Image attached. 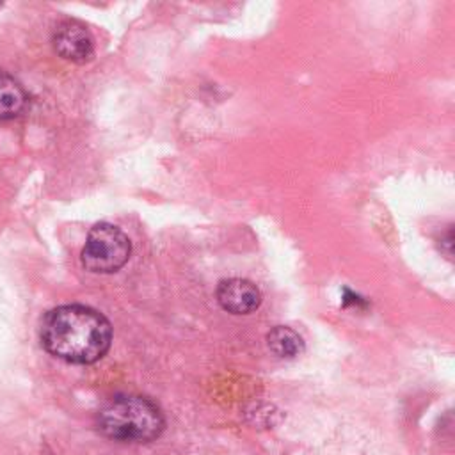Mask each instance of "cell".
Instances as JSON below:
<instances>
[{
	"label": "cell",
	"instance_id": "1",
	"mask_svg": "<svg viewBox=\"0 0 455 455\" xmlns=\"http://www.w3.org/2000/svg\"><path fill=\"white\" fill-rule=\"evenodd\" d=\"M43 347L71 364H92L110 348L112 327L100 311L82 304L50 309L39 329Z\"/></svg>",
	"mask_w": 455,
	"mask_h": 455
},
{
	"label": "cell",
	"instance_id": "4",
	"mask_svg": "<svg viewBox=\"0 0 455 455\" xmlns=\"http://www.w3.org/2000/svg\"><path fill=\"white\" fill-rule=\"evenodd\" d=\"M53 50L66 60L85 64L94 55V37L78 20H62L52 34Z\"/></svg>",
	"mask_w": 455,
	"mask_h": 455
},
{
	"label": "cell",
	"instance_id": "5",
	"mask_svg": "<svg viewBox=\"0 0 455 455\" xmlns=\"http://www.w3.org/2000/svg\"><path fill=\"white\" fill-rule=\"evenodd\" d=\"M217 300L233 315H249L261 304V291L254 283L242 277L222 279L217 286Z\"/></svg>",
	"mask_w": 455,
	"mask_h": 455
},
{
	"label": "cell",
	"instance_id": "3",
	"mask_svg": "<svg viewBox=\"0 0 455 455\" xmlns=\"http://www.w3.org/2000/svg\"><path fill=\"white\" fill-rule=\"evenodd\" d=\"M130 254L128 235L110 222H98L87 233L80 259L89 272L114 274L126 265Z\"/></svg>",
	"mask_w": 455,
	"mask_h": 455
},
{
	"label": "cell",
	"instance_id": "8",
	"mask_svg": "<svg viewBox=\"0 0 455 455\" xmlns=\"http://www.w3.org/2000/svg\"><path fill=\"white\" fill-rule=\"evenodd\" d=\"M2 5H4V4H2V2H0V7H2Z\"/></svg>",
	"mask_w": 455,
	"mask_h": 455
},
{
	"label": "cell",
	"instance_id": "6",
	"mask_svg": "<svg viewBox=\"0 0 455 455\" xmlns=\"http://www.w3.org/2000/svg\"><path fill=\"white\" fill-rule=\"evenodd\" d=\"M28 105V94L23 85L7 71L0 69V121L18 117Z\"/></svg>",
	"mask_w": 455,
	"mask_h": 455
},
{
	"label": "cell",
	"instance_id": "2",
	"mask_svg": "<svg viewBox=\"0 0 455 455\" xmlns=\"http://www.w3.org/2000/svg\"><path fill=\"white\" fill-rule=\"evenodd\" d=\"M103 435L124 443H149L165 428L162 409L140 395H116L101 405L96 416Z\"/></svg>",
	"mask_w": 455,
	"mask_h": 455
},
{
	"label": "cell",
	"instance_id": "7",
	"mask_svg": "<svg viewBox=\"0 0 455 455\" xmlns=\"http://www.w3.org/2000/svg\"><path fill=\"white\" fill-rule=\"evenodd\" d=\"M267 345L277 357L283 359H293L304 352L302 338L299 336V332L286 325H275L267 334Z\"/></svg>",
	"mask_w": 455,
	"mask_h": 455
}]
</instances>
